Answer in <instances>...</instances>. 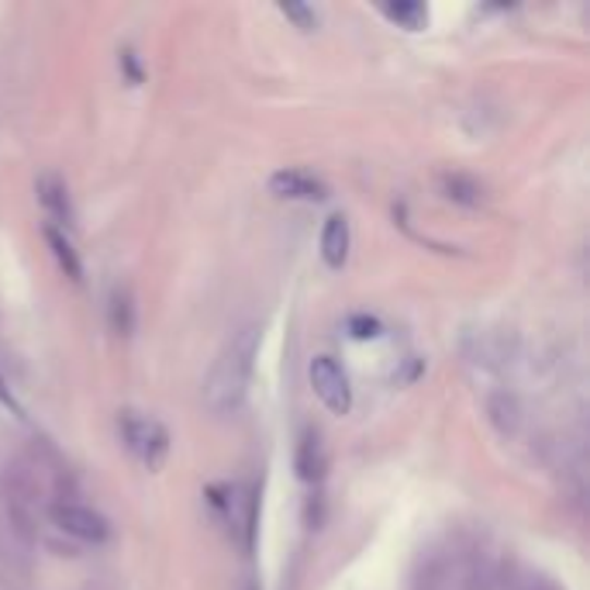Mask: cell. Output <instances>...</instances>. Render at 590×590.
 <instances>
[{"label":"cell","mask_w":590,"mask_h":590,"mask_svg":"<svg viewBox=\"0 0 590 590\" xmlns=\"http://www.w3.org/2000/svg\"><path fill=\"white\" fill-rule=\"evenodd\" d=\"M121 62H124V67H129L132 80L139 83V80H142V70H139V62H135V52H132V49H124V52H121Z\"/></svg>","instance_id":"17"},{"label":"cell","mask_w":590,"mask_h":590,"mask_svg":"<svg viewBox=\"0 0 590 590\" xmlns=\"http://www.w3.org/2000/svg\"><path fill=\"white\" fill-rule=\"evenodd\" d=\"M49 518L59 532H67L80 542H91V545H104L111 539V521L104 518L100 511L87 508V504H76V501H52L49 504Z\"/></svg>","instance_id":"3"},{"label":"cell","mask_w":590,"mask_h":590,"mask_svg":"<svg viewBox=\"0 0 590 590\" xmlns=\"http://www.w3.org/2000/svg\"><path fill=\"white\" fill-rule=\"evenodd\" d=\"M14 491H21V494H32L35 487H32L28 480H21V477H17V480H14ZM25 508H28V497H14V511H17V518H21V521H25Z\"/></svg>","instance_id":"15"},{"label":"cell","mask_w":590,"mask_h":590,"mask_svg":"<svg viewBox=\"0 0 590 590\" xmlns=\"http://www.w3.org/2000/svg\"><path fill=\"white\" fill-rule=\"evenodd\" d=\"M308 376H311L314 394H318V400L332 414H349V408H352V387H349L346 370L335 363L332 356H314L311 366H308Z\"/></svg>","instance_id":"4"},{"label":"cell","mask_w":590,"mask_h":590,"mask_svg":"<svg viewBox=\"0 0 590 590\" xmlns=\"http://www.w3.org/2000/svg\"><path fill=\"white\" fill-rule=\"evenodd\" d=\"M245 590H256V587H245Z\"/></svg>","instance_id":"18"},{"label":"cell","mask_w":590,"mask_h":590,"mask_svg":"<svg viewBox=\"0 0 590 590\" xmlns=\"http://www.w3.org/2000/svg\"><path fill=\"white\" fill-rule=\"evenodd\" d=\"M293 467H298V477L304 483H318L328 470V453H325V442H322V432L318 429H308L298 442V459H293Z\"/></svg>","instance_id":"7"},{"label":"cell","mask_w":590,"mask_h":590,"mask_svg":"<svg viewBox=\"0 0 590 590\" xmlns=\"http://www.w3.org/2000/svg\"><path fill=\"white\" fill-rule=\"evenodd\" d=\"M108 314H111V328L118 335H132V328H135V301H132V293L124 290V287L111 290Z\"/></svg>","instance_id":"11"},{"label":"cell","mask_w":590,"mask_h":590,"mask_svg":"<svg viewBox=\"0 0 590 590\" xmlns=\"http://www.w3.org/2000/svg\"><path fill=\"white\" fill-rule=\"evenodd\" d=\"M0 405H4L8 411H14V414H25V411H21V405H17L14 390L8 387V381H4V376H0Z\"/></svg>","instance_id":"16"},{"label":"cell","mask_w":590,"mask_h":590,"mask_svg":"<svg viewBox=\"0 0 590 590\" xmlns=\"http://www.w3.org/2000/svg\"><path fill=\"white\" fill-rule=\"evenodd\" d=\"M280 14L290 17L301 32H314V25H318V14H314L308 4H298V0H287V4H280Z\"/></svg>","instance_id":"13"},{"label":"cell","mask_w":590,"mask_h":590,"mask_svg":"<svg viewBox=\"0 0 590 590\" xmlns=\"http://www.w3.org/2000/svg\"><path fill=\"white\" fill-rule=\"evenodd\" d=\"M384 14H387L390 21H397V25L411 28V32H418V28L429 21V11L421 8V4H387V8H384Z\"/></svg>","instance_id":"12"},{"label":"cell","mask_w":590,"mask_h":590,"mask_svg":"<svg viewBox=\"0 0 590 590\" xmlns=\"http://www.w3.org/2000/svg\"><path fill=\"white\" fill-rule=\"evenodd\" d=\"M41 236H46V242H49V249H52V256H56L59 269L67 273V277H70L73 284H80V280H83V263H80L76 249H73V239H70L62 228H52V225L41 228Z\"/></svg>","instance_id":"9"},{"label":"cell","mask_w":590,"mask_h":590,"mask_svg":"<svg viewBox=\"0 0 590 590\" xmlns=\"http://www.w3.org/2000/svg\"><path fill=\"white\" fill-rule=\"evenodd\" d=\"M438 191L446 194L453 204H462V207H477L483 201V186L467 173H442Z\"/></svg>","instance_id":"10"},{"label":"cell","mask_w":590,"mask_h":590,"mask_svg":"<svg viewBox=\"0 0 590 590\" xmlns=\"http://www.w3.org/2000/svg\"><path fill=\"white\" fill-rule=\"evenodd\" d=\"M269 191L284 201H325L328 186L304 170H277L269 177Z\"/></svg>","instance_id":"6"},{"label":"cell","mask_w":590,"mask_h":590,"mask_svg":"<svg viewBox=\"0 0 590 590\" xmlns=\"http://www.w3.org/2000/svg\"><path fill=\"white\" fill-rule=\"evenodd\" d=\"M349 332L352 339H376V335H381V322L366 318V314H356V318H349Z\"/></svg>","instance_id":"14"},{"label":"cell","mask_w":590,"mask_h":590,"mask_svg":"<svg viewBox=\"0 0 590 590\" xmlns=\"http://www.w3.org/2000/svg\"><path fill=\"white\" fill-rule=\"evenodd\" d=\"M322 260L332 269H342L349 260V218L332 215L322 228Z\"/></svg>","instance_id":"8"},{"label":"cell","mask_w":590,"mask_h":590,"mask_svg":"<svg viewBox=\"0 0 590 590\" xmlns=\"http://www.w3.org/2000/svg\"><path fill=\"white\" fill-rule=\"evenodd\" d=\"M263 342V328L260 325H245L228 339L221 356L210 366L207 381H204V408L210 414H236L245 405V394L252 384V370H256V356Z\"/></svg>","instance_id":"1"},{"label":"cell","mask_w":590,"mask_h":590,"mask_svg":"<svg viewBox=\"0 0 590 590\" xmlns=\"http://www.w3.org/2000/svg\"><path fill=\"white\" fill-rule=\"evenodd\" d=\"M118 435L145 470H159L170 456V432L159 418L142 411H121L118 414Z\"/></svg>","instance_id":"2"},{"label":"cell","mask_w":590,"mask_h":590,"mask_svg":"<svg viewBox=\"0 0 590 590\" xmlns=\"http://www.w3.org/2000/svg\"><path fill=\"white\" fill-rule=\"evenodd\" d=\"M35 194H38V204L46 207L52 228H62V231L73 228V218H76V215H73V201H70L67 180H62L59 173H41V177L35 180Z\"/></svg>","instance_id":"5"}]
</instances>
